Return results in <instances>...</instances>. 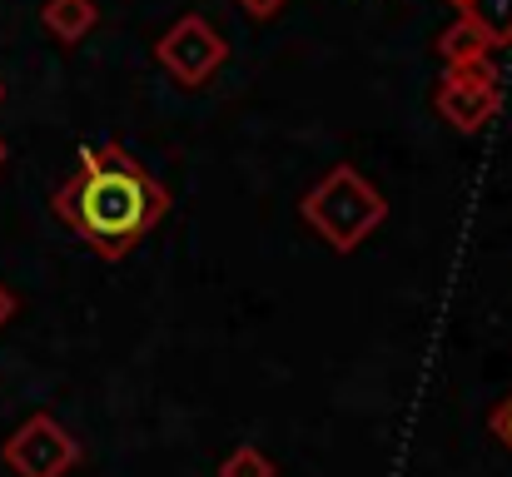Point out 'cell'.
<instances>
[{
    "mask_svg": "<svg viewBox=\"0 0 512 477\" xmlns=\"http://www.w3.org/2000/svg\"><path fill=\"white\" fill-rule=\"evenodd\" d=\"M55 209L105 259H120V254L135 249L140 234H150L165 219L170 194H165V184H155L120 145H95V150H85L80 179L55 194Z\"/></svg>",
    "mask_w": 512,
    "mask_h": 477,
    "instance_id": "1",
    "label": "cell"
},
{
    "mask_svg": "<svg viewBox=\"0 0 512 477\" xmlns=\"http://www.w3.org/2000/svg\"><path fill=\"white\" fill-rule=\"evenodd\" d=\"M304 224L334 249V254H353L383 219H388V199L353 169V164H334L304 199H299Z\"/></svg>",
    "mask_w": 512,
    "mask_h": 477,
    "instance_id": "2",
    "label": "cell"
},
{
    "mask_svg": "<svg viewBox=\"0 0 512 477\" xmlns=\"http://www.w3.org/2000/svg\"><path fill=\"white\" fill-rule=\"evenodd\" d=\"M433 110L443 115V125H453L458 135H478L498 110H503V85H498V65L493 55L468 60V65H448L443 85L433 95Z\"/></svg>",
    "mask_w": 512,
    "mask_h": 477,
    "instance_id": "3",
    "label": "cell"
},
{
    "mask_svg": "<svg viewBox=\"0 0 512 477\" xmlns=\"http://www.w3.org/2000/svg\"><path fill=\"white\" fill-rule=\"evenodd\" d=\"M224 55H229V45H224V35H219L204 15L174 20L170 30L160 35V45H155V60L170 70L179 85H189V90H199V85L224 65Z\"/></svg>",
    "mask_w": 512,
    "mask_h": 477,
    "instance_id": "4",
    "label": "cell"
},
{
    "mask_svg": "<svg viewBox=\"0 0 512 477\" xmlns=\"http://www.w3.org/2000/svg\"><path fill=\"white\" fill-rule=\"evenodd\" d=\"M75 458H80V448L55 418H30L5 443V463L15 477H65L75 468Z\"/></svg>",
    "mask_w": 512,
    "mask_h": 477,
    "instance_id": "5",
    "label": "cell"
},
{
    "mask_svg": "<svg viewBox=\"0 0 512 477\" xmlns=\"http://www.w3.org/2000/svg\"><path fill=\"white\" fill-rule=\"evenodd\" d=\"M40 20H45V30H50L55 40L75 45V40H85V35L95 30V20H100V5H95V0H50Z\"/></svg>",
    "mask_w": 512,
    "mask_h": 477,
    "instance_id": "6",
    "label": "cell"
},
{
    "mask_svg": "<svg viewBox=\"0 0 512 477\" xmlns=\"http://www.w3.org/2000/svg\"><path fill=\"white\" fill-rule=\"evenodd\" d=\"M438 55H443V70H448V65H468V60L493 55V45H488V35H483L468 15H458V20L438 35Z\"/></svg>",
    "mask_w": 512,
    "mask_h": 477,
    "instance_id": "7",
    "label": "cell"
},
{
    "mask_svg": "<svg viewBox=\"0 0 512 477\" xmlns=\"http://www.w3.org/2000/svg\"><path fill=\"white\" fill-rule=\"evenodd\" d=\"M458 15H468V20L488 35V45H493V50L512 45V0H468Z\"/></svg>",
    "mask_w": 512,
    "mask_h": 477,
    "instance_id": "8",
    "label": "cell"
},
{
    "mask_svg": "<svg viewBox=\"0 0 512 477\" xmlns=\"http://www.w3.org/2000/svg\"><path fill=\"white\" fill-rule=\"evenodd\" d=\"M219 477H279V468H274L254 443H239V448L219 463Z\"/></svg>",
    "mask_w": 512,
    "mask_h": 477,
    "instance_id": "9",
    "label": "cell"
},
{
    "mask_svg": "<svg viewBox=\"0 0 512 477\" xmlns=\"http://www.w3.org/2000/svg\"><path fill=\"white\" fill-rule=\"evenodd\" d=\"M234 5H239L249 20H274V15H279L289 0H234Z\"/></svg>",
    "mask_w": 512,
    "mask_h": 477,
    "instance_id": "10",
    "label": "cell"
},
{
    "mask_svg": "<svg viewBox=\"0 0 512 477\" xmlns=\"http://www.w3.org/2000/svg\"><path fill=\"white\" fill-rule=\"evenodd\" d=\"M493 433H498V438L512 448V398H503V403L493 408Z\"/></svg>",
    "mask_w": 512,
    "mask_h": 477,
    "instance_id": "11",
    "label": "cell"
},
{
    "mask_svg": "<svg viewBox=\"0 0 512 477\" xmlns=\"http://www.w3.org/2000/svg\"><path fill=\"white\" fill-rule=\"evenodd\" d=\"M10 314H15V294H10V289L0 284V323H5Z\"/></svg>",
    "mask_w": 512,
    "mask_h": 477,
    "instance_id": "12",
    "label": "cell"
},
{
    "mask_svg": "<svg viewBox=\"0 0 512 477\" xmlns=\"http://www.w3.org/2000/svg\"><path fill=\"white\" fill-rule=\"evenodd\" d=\"M448 5H458V10H463V5H468V0H448Z\"/></svg>",
    "mask_w": 512,
    "mask_h": 477,
    "instance_id": "13",
    "label": "cell"
},
{
    "mask_svg": "<svg viewBox=\"0 0 512 477\" xmlns=\"http://www.w3.org/2000/svg\"><path fill=\"white\" fill-rule=\"evenodd\" d=\"M0 164H5V140H0Z\"/></svg>",
    "mask_w": 512,
    "mask_h": 477,
    "instance_id": "14",
    "label": "cell"
},
{
    "mask_svg": "<svg viewBox=\"0 0 512 477\" xmlns=\"http://www.w3.org/2000/svg\"><path fill=\"white\" fill-rule=\"evenodd\" d=\"M0 95H5V90H0Z\"/></svg>",
    "mask_w": 512,
    "mask_h": 477,
    "instance_id": "15",
    "label": "cell"
}]
</instances>
